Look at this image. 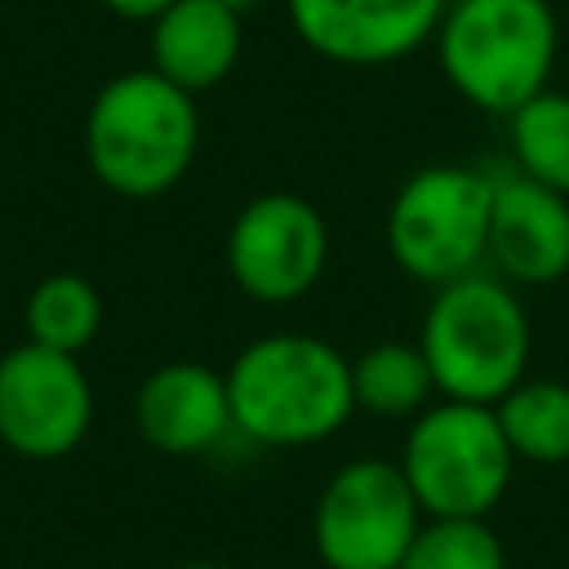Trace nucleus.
Instances as JSON below:
<instances>
[{
    "mask_svg": "<svg viewBox=\"0 0 569 569\" xmlns=\"http://www.w3.org/2000/svg\"><path fill=\"white\" fill-rule=\"evenodd\" d=\"M222 373L236 431L271 449L320 445L356 413L351 356L316 333H262Z\"/></svg>",
    "mask_w": 569,
    "mask_h": 569,
    "instance_id": "1",
    "label": "nucleus"
},
{
    "mask_svg": "<svg viewBox=\"0 0 569 569\" xmlns=\"http://www.w3.org/2000/svg\"><path fill=\"white\" fill-rule=\"evenodd\" d=\"M196 147V98L151 67L111 76L84 111L89 173L124 200H156L173 191L187 178Z\"/></svg>",
    "mask_w": 569,
    "mask_h": 569,
    "instance_id": "2",
    "label": "nucleus"
},
{
    "mask_svg": "<svg viewBox=\"0 0 569 569\" xmlns=\"http://www.w3.org/2000/svg\"><path fill=\"white\" fill-rule=\"evenodd\" d=\"M418 347L440 400L498 405L529 378L533 329L525 302L502 276H462L440 284L422 311Z\"/></svg>",
    "mask_w": 569,
    "mask_h": 569,
    "instance_id": "3",
    "label": "nucleus"
},
{
    "mask_svg": "<svg viewBox=\"0 0 569 569\" xmlns=\"http://www.w3.org/2000/svg\"><path fill=\"white\" fill-rule=\"evenodd\" d=\"M431 40L458 98L511 116L547 89L560 27L547 0H449Z\"/></svg>",
    "mask_w": 569,
    "mask_h": 569,
    "instance_id": "4",
    "label": "nucleus"
},
{
    "mask_svg": "<svg viewBox=\"0 0 569 569\" xmlns=\"http://www.w3.org/2000/svg\"><path fill=\"white\" fill-rule=\"evenodd\" d=\"M396 462L427 520H489L516 476V453L493 405L440 396L409 418Z\"/></svg>",
    "mask_w": 569,
    "mask_h": 569,
    "instance_id": "5",
    "label": "nucleus"
},
{
    "mask_svg": "<svg viewBox=\"0 0 569 569\" xmlns=\"http://www.w3.org/2000/svg\"><path fill=\"white\" fill-rule=\"evenodd\" d=\"M493 178L471 164H422L387 204V249L422 284H453L489 258Z\"/></svg>",
    "mask_w": 569,
    "mask_h": 569,
    "instance_id": "6",
    "label": "nucleus"
},
{
    "mask_svg": "<svg viewBox=\"0 0 569 569\" xmlns=\"http://www.w3.org/2000/svg\"><path fill=\"white\" fill-rule=\"evenodd\" d=\"M422 507L391 458L342 462L311 516V538L325 569H396L422 529Z\"/></svg>",
    "mask_w": 569,
    "mask_h": 569,
    "instance_id": "7",
    "label": "nucleus"
},
{
    "mask_svg": "<svg viewBox=\"0 0 569 569\" xmlns=\"http://www.w3.org/2000/svg\"><path fill=\"white\" fill-rule=\"evenodd\" d=\"M329 267V222L298 191L244 200L227 227V271L253 302L284 307L307 298Z\"/></svg>",
    "mask_w": 569,
    "mask_h": 569,
    "instance_id": "8",
    "label": "nucleus"
},
{
    "mask_svg": "<svg viewBox=\"0 0 569 569\" xmlns=\"http://www.w3.org/2000/svg\"><path fill=\"white\" fill-rule=\"evenodd\" d=\"M93 427V387L80 356L18 342L0 356V445L31 462L80 449Z\"/></svg>",
    "mask_w": 569,
    "mask_h": 569,
    "instance_id": "9",
    "label": "nucleus"
},
{
    "mask_svg": "<svg viewBox=\"0 0 569 569\" xmlns=\"http://www.w3.org/2000/svg\"><path fill=\"white\" fill-rule=\"evenodd\" d=\"M298 40L338 67H387L422 49L449 0H284Z\"/></svg>",
    "mask_w": 569,
    "mask_h": 569,
    "instance_id": "10",
    "label": "nucleus"
},
{
    "mask_svg": "<svg viewBox=\"0 0 569 569\" xmlns=\"http://www.w3.org/2000/svg\"><path fill=\"white\" fill-rule=\"evenodd\" d=\"M133 427L156 453H209L227 431H236L227 373L204 360H169L151 369L133 396Z\"/></svg>",
    "mask_w": 569,
    "mask_h": 569,
    "instance_id": "11",
    "label": "nucleus"
},
{
    "mask_svg": "<svg viewBox=\"0 0 569 569\" xmlns=\"http://www.w3.org/2000/svg\"><path fill=\"white\" fill-rule=\"evenodd\" d=\"M489 262L507 284H556L569 276V196L525 173L493 178Z\"/></svg>",
    "mask_w": 569,
    "mask_h": 569,
    "instance_id": "12",
    "label": "nucleus"
},
{
    "mask_svg": "<svg viewBox=\"0 0 569 569\" xmlns=\"http://www.w3.org/2000/svg\"><path fill=\"white\" fill-rule=\"evenodd\" d=\"M244 53V18L218 0H173L151 22V71L191 98L222 84Z\"/></svg>",
    "mask_w": 569,
    "mask_h": 569,
    "instance_id": "13",
    "label": "nucleus"
},
{
    "mask_svg": "<svg viewBox=\"0 0 569 569\" xmlns=\"http://www.w3.org/2000/svg\"><path fill=\"white\" fill-rule=\"evenodd\" d=\"M351 391H356V409L373 418H418L436 396L418 338L413 342L387 338L365 347L351 360Z\"/></svg>",
    "mask_w": 569,
    "mask_h": 569,
    "instance_id": "14",
    "label": "nucleus"
},
{
    "mask_svg": "<svg viewBox=\"0 0 569 569\" xmlns=\"http://www.w3.org/2000/svg\"><path fill=\"white\" fill-rule=\"evenodd\" d=\"M493 413L516 462H569V382L525 378L493 405Z\"/></svg>",
    "mask_w": 569,
    "mask_h": 569,
    "instance_id": "15",
    "label": "nucleus"
},
{
    "mask_svg": "<svg viewBox=\"0 0 569 569\" xmlns=\"http://www.w3.org/2000/svg\"><path fill=\"white\" fill-rule=\"evenodd\" d=\"M27 342L80 356L102 329V293L80 271H53L27 293Z\"/></svg>",
    "mask_w": 569,
    "mask_h": 569,
    "instance_id": "16",
    "label": "nucleus"
},
{
    "mask_svg": "<svg viewBox=\"0 0 569 569\" xmlns=\"http://www.w3.org/2000/svg\"><path fill=\"white\" fill-rule=\"evenodd\" d=\"M507 120L516 173L569 196V93L542 89Z\"/></svg>",
    "mask_w": 569,
    "mask_h": 569,
    "instance_id": "17",
    "label": "nucleus"
},
{
    "mask_svg": "<svg viewBox=\"0 0 569 569\" xmlns=\"http://www.w3.org/2000/svg\"><path fill=\"white\" fill-rule=\"evenodd\" d=\"M396 569H507V551L489 520H422Z\"/></svg>",
    "mask_w": 569,
    "mask_h": 569,
    "instance_id": "18",
    "label": "nucleus"
},
{
    "mask_svg": "<svg viewBox=\"0 0 569 569\" xmlns=\"http://www.w3.org/2000/svg\"><path fill=\"white\" fill-rule=\"evenodd\" d=\"M98 4L124 22H156L173 0H98Z\"/></svg>",
    "mask_w": 569,
    "mask_h": 569,
    "instance_id": "19",
    "label": "nucleus"
},
{
    "mask_svg": "<svg viewBox=\"0 0 569 569\" xmlns=\"http://www.w3.org/2000/svg\"><path fill=\"white\" fill-rule=\"evenodd\" d=\"M218 4H227V9H236V13L244 18V13H249L253 4H262V0H218Z\"/></svg>",
    "mask_w": 569,
    "mask_h": 569,
    "instance_id": "20",
    "label": "nucleus"
},
{
    "mask_svg": "<svg viewBox=\"0 0 569 569\" xmlns=\"http://www.w3.org/2000/svg\"><path fill=\"white\" fill-rule=\"evenodd\" d=\"M173 569H227V565H218V560H187V565H173Z\"/></svg>",
    "mask_w": 569,
    "mask_h": 569,
    "instance_id": "21",
    "label": "nucleus"
}]
</instances>
